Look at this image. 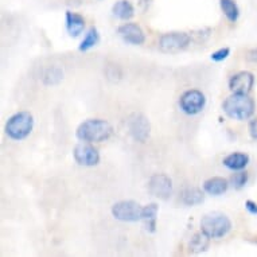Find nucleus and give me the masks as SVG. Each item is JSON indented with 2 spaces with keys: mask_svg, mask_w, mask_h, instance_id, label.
Instances as JSON below:
<instances>
[{
  "mask_svg": "<svg viewBox=\"0 0 257 257\" xmlns=\"http://www.w3.org/2000/svg\"><path fill=\"white\" fill-rule=\"evenodd\" d=\"M112 13L120 21H130L135 15V9L130 0H117L112 7Z\"/></svg>",
  "mask_w": 257,
  "mask_h": 257,
  "instance_id": "obj_18",
  "label": "nucleus"
},
{
  "mask_svg": "<svg viewBox=\"0 0 257 257\" xmlns=\"http://www.w3.org/2000/svg\"><path fill=\"white\" fill-rule=\"evenodd\" d=\"M222 110L228 117L237 121L250 120L256 110V102L249 94L232 93L222 102Z\"/></svg>",
  "mask_w": 257,
  "mask_h": 257,
  "instance_id": "obj_2",
  "label": "nucleus"
},
{
  "mask_svg": "<svg viewBox=\"0 0 257 257\" xmlns=\"http://www.w3.org/2000/svg\"><path fill=\"white\" fill-rule=\"evenodd\" d=\"M105 76L112 82H117V81L121 80L122 72L121 69L118 68V65H109V66H106Z\"/></svg>",
  "mask_w": 257,
  "mask_h": 257,
  "instance_id": "obj_24",
  "label": "nucleus"
},
{
  "mask_svg": "<svg viewBox=\"0 0 257 257\" xmlns=\"http://www.w3.org/2000/svg\"><path fill=\"white\" fill-rule=\"evenodd\" d=\"M158 213H159V206L155 202L148 203L146 206H143L142 210V221L146 225L150 233H154L156 230V219H158Z\"/></svg>",
  "mask_w": 257,
  "mask_h": 257,
  "instance_id": "obj_16",
  "label": "nucleus"
},
{
  "mask_svg": "<svg viewBox=\"0 0 257 257\" xmlns=\"http://www.w3.org/2000/svg\"><path fill=\"white\" fill-rule=\"evenodd\" d=\"M191 42V37L187 33H167L159 38V49L163 53H178L189 47Z\"/></svg>",
  "mask_w": 257,
  "mask_h": 257,
  "instance_id": "obj_8",
  "label": "nucleus"
},
{
  "mask_svg": "<svg viewBox=\"0 0 257 257\" xmlns=\"http://www.w3.org/2000/svg\"><path fill=\"white\" fill-rule=\"evenodd\" d=\"M113 135V126L104 118H88L77 126L76 136L85 143H102Z\"/></svg>",
  "mask_w": 257,
  "mask_h": 257,
  "instance_id": "obj_1",
  "label": "nucleus"
},
{
  "mask_svg": "<svg viewBox=\"0 0 257 257\" xmlns=\"http://www.w3.org/2000/svg\"><path fill=\"white\" fill-rule=\"evenodd\" d=\"M245 209H246V211H248L249 214L257 215V202H254L252 199L245 201Z\"/></svg>",
  "mask_w": 257,
  "mask_h": 257,
  "instance_id": "obj_27",
  "label": "nucleus"
},
{
  "mask_svg": "<svg viewBox=\"0 0 257 257\" xmlns=\"http://www.w3.org/2000/svg\"><path fill=\"white\" fill-rule=\"evenodd\" d=\"M246 58H248L249 61H252V62H257V49H253V50L249 51L248 55H246Z\"/></svg>",
  "mask_w": 257,
  "mask_h": 257,
  "instance_id": "obj_28",
  "label": "nucleus"
},
{
  "mask_svg": "<svg viewBox=\"0 0 257 257\" xmlns=\"http://www.w3.org/2000/svg\"><path fill=\"white\" fill-rule=\"evenodd\" d=\"M205 105H206V97L198 89H189L179 98V108L183 113L189 116L201 113Z\"/></svg>",
  "mask_w": 257,
  "mask_h": 257,
  "instance_id": "obj_6",
  "label": "nucleus"
},
{
  "mask_svg": "<svg viewBox=\"0 0 257 257\" xmlns=\"http://www.w3.org/2000/svg\"><path fill=\"white\" fill-rule=\"evenodd\" d=\"M73 158L76 160L77 165L84 166V167H94L100 163V152L92 143H82L77 144L73 148Z\"/></svg>",
  "mask_w": 257,
  "mask_h": 257,
  "instance_id": "obj_10",
  "label": "nucleus"
},
{
  "mask_svg": "<svg viewBox=\"0 0 257 257\" xmlns=\"http://www.w3.org/2000/svg\"><path fill=\"white\" fill-rule=\"evenodd\" d=\"M250 158L248 154L241 151H236L229 154L228 156H225L222 160L223 166L230 171H241V170L246 169V166L249 165Z\"/></svg>",
  "mask_w": 257,
  "mask_h": 257,
  "instance_id": "obj_13",
  "label": "nucleus"
},
{
  "mask_svg": "<svg viewBox=\"0 0 257 257\" xmlns=\"http://www.w3.org/2000/svg\"><path fill=\"white\" fill-rule=\"evenodd\" d=\"M249 182V174L244 170H241V171H234V174L230 178V185L234 187L236 190H241L244 189L245 186L248 185Z\"/></svg>",
  "mask_w": 257,
  "mask_h": 257,
  "instance_id": "obj_23",
  "label": "nucleus"
},
{
  "mask_svg": "<svg viewBox=\"0 0 257 257\" xmlns=\"http://www.w3.org/2000/svg\"><path fill=\"white\" fill-rule=\"evenodd\" d=\"M117 34L128 45L140 46V45H143L146 42V34H144L143 29L138 23H134V22H126V23H122L121 26H118Z\"/></svg>",
  "mask_w": 257,
  "mask_h": 257,
  "instance_id": "obj_11",
  "label": "nucleus"
},
{
  "mask_svg": "<svg viewBox=\"0 0 257 257\" xmlns=\"http://www.w3.org/2000/svg\"><path fill=\"white\" fill-rule=\"evenodd\" d=\"M232 230V221L221 211L207 213L201 219V232L213 240L222 238Z\"/></svg>",
  "mask_w": 257,
  "mask_h": 257,
  "instance_id": "obj_4",
  "label": "nucleus"
},
{
  "mask_svg": "<svg viewBox=\"0 0 257 257\" xmlns=\"http://www.w3.org/2000/svg\"><path fill=\"white\" fill-rule=\"evenodd\" d=\"M126 126H128V132L132 136V139L139 142V143H146L150 139L151 135V124L143 113H132L128 117L126 121Z\"/></svg>",
  "mask_w": 257,
  "mask_h": 257,
  "instance_id": "obj_7",
  "label": "nucleus"
},
{
  "mask_svg": "<svg viewBox=\"0 0 257 257\" xmlns=\"http://www.w3.org/2000/svg\"><path fill=\"white\" fill-rule=\"evenodd\" d=\"M142 210L143 206H140L136 201H118L110 209L113 218L121 222L142 221Z\"/></svg>",
  "mask_w": 257,
  "mask_h": 257,
  "instance_id": "obj_5",
  "label": "nucleus"
},
{
  "mask_svg": "<svg viewBox=\"0 0 257 257\" xmlns=\"http://www.w3.org/2000/svg\"><path fill=\"white\" fill-rule=\"evenodd\" d=\"M63 80V72L62 69L58 66H51L43 74V82L45 85L53 86V85H58Z\"/></svg>",
  "mask_w": 257,
  "mask_h": 257,
  "instance_id": "obj_22",
  "label": "nucleus"
},
{
  "mask_svg": "<svg viewBox=\"0 0 257 257\" xmlns=\"http://www.w3.org/2000/svg\"><path fill=\"white\" fill-rule=\"evenodd\" d=\"M34 130V116L29 110H21L14 113L5 125L6 135L11 140L22 142L29 138Z\"/></svg>",
  "mask_w": 257,
  "mask_h": 257,
  "instance_id": "obj_3",
  "label": "nucleus"
},
{
  "mask_svg": "<svg viewBox=\"0 0 257 257\" xmlns=\"http://www.w3.org/2000/svg\"><path fill=\"white\" fill-rule=\"evenodd\" d=\"M147 187L150 194L156 197V198L163 199V201H167L173 195V181L169 175L163 173L154 174L148 179Z\"/></svg>",
  "mask_w": 257,
  "mask_h": 257,
  "instance_id": "obj_9",
  "label": "nucleus"
},
{
  "mask_svg": "<svg viewBox=\"0 0 257 257\" xmlns=\"http://www.w3.org/2000/svg\"><path fill=\"white\" fill-rule=\"evenodd\" d=\"M219 7L229 22L236 23L240 18V9L234 0H219Z\"/></svg>",
  "mask_w": 257,
  "mask_h": 257,
  "instance_id": "obj_20",
  "label": "nucleus"
},
{
  "mask_svg": "<svg viewBox=\"0 0 257 257\" xmlns=\"http://www.w3.org/2000/svg\"><path fill=\"white\" fill-rule=\"evenodd\" d=\"M229 181L222 177H213L209 178L207 181L203 182V191L213 197L225 194L229 189Z\"/></svg>",
  "mask_w": 257,
  "mask_h": 257,
  "instance_id": "obj_15",
  "label": "nucleus"
},
{
  "mask_svg": "<svg viewBox=\"0 0 257 257\" xmlns=\"http://www.w3.org/2000/svg\"><path fill=\"white\" fill-rule=\"evenodd\" d=\"M229 55H230V49L229 47H222V49H218L214 53H211L210 58L214 62H222V61L228 58Z\"/></svg>",
  "mask_w": 257,
  "mask_h": 257,
  "instance_id": "obj_25",
  "label": "nucleus"
},
{
  "mask_svg": "<svg viewBox=\"0 0 257 257\" xmlns=\"http://www.w3.org/2000/svg\"><path fill=\"white\" fill-rule=\"evenodd\" d=\"M248 132L249 136H250L253 140H257V117H252L249 120Z\"/></svg>",
  "mask_w": 257,
  "mask_h": 257,
  "instance_id": "obj_26",
  "label": "nucleus"
},
{
  "mask_svg": "<svg viewBox=\"0 0 257 257\" xmlns=\"http://www.w3.org/2000/svg\"><path fill=\"white\" fill-rule=\"evenodd\" d=\"M256 78L252 72L248 70H241L230 77L229 80V89L232 93H242V94H249L253 90Z\"/></svg>",
  "mask_w": 257,
  "mask_h": 257,
  "instance_id": "obj_12",
  "label": "nucleus"
},
{
  "mask_svg": "<svg viewBox=\"0 0 257 257\" xmlns=\"http://www.w3.org/2000/svg\"><path fill=\"white\" fill-rule=\"evenodd\" d=\"M181 201L186 206H198L205 201V195L198 187H187L182 191Z\"/></svg>",
  "mask_w": 257,
  "mask_h": 257,
  "instance_id": "obj_17",
  "label": "nucleus"
},
{
  "mask_svg": "<svg viewBox=\"0 0 257 257\" xmlns=\"http://www.w3.org/2000/svg\"><path fill=\"white\" fill-rule=\"evenodd\" d=\"M100 43V33L96 27H90L88 30V33L85 34L82 42L80 43L78 46V50L80 51H88L90 49H93L94 46H97Z\"/></svg>",
  "mask_w": 257,
  "mask_h": 257,
  "instance_id": "obj_21",
  "label": "nucleus"
},
{
  "mask_svg": "<svg viewBox=\"0 0 257 257\" xmlns=\"http://www.w3.org/2000/svg\"><path fill=\"white\" fill-rule=\"evenodd\" d=\"M210 240V237H207L203 232L195 233L194 236L191 237V240H190L189 242V250L191 253L205 252V250L209 248Z\"/></svg>",
  "mask_w": 257,
  "mask_h": 257,
  "instance_id": "obj_19",
  "label": "nucleus"
},
{
  "mask_svg": "<svg viewBox=\"0 0 257 257\" xmlns=\"http://www.w3.org/2000/svg\"><path fill=\"white\" fill-rule=\"evenodd\" d=\"M65 19H66V30H68L70 37L77 38V37H80L84 33L86 23H85V18L81 14L66 11Z\"/></svg>",
  "mask_w": 257,
  "mask_h": 257,
  "instance_id": "obj_14",
  "label": "nucleus"
}]
</instances>
